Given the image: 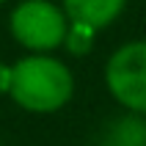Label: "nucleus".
<instances>
[{
	"instance_id": "obj_1",
	"label": "nucleus",
	"mask_w": 146,
	"mask_h": 146,
	"mask_svg": "<svg viewBox=\"0 0 146 146\" xmlns=\"http://www.w3.org/2000/svg\"><path fill=\"white\" fill-rule=\"evenodd\" d=\"M74 94L69 66L55 55H25L11 64L8 97L31 113H55Z\"/></svg>"
},
{
	"instance_id": "obj_6",
	"label": "nucleus",
	"mask_w": 146,
	"mask_h": 146,
	"mask_svg": "<svg viewBox=\"0 0 146 146\" xmlns=\"http://www.w3.org/2000/svg\"><path fill=\"white\" fill-rule=\"evenodd\" d=\"M94 36H97V31H91V28H86V25L69 22L64 47L69 50L72 55H86V52H91V47H94Z\"/></svg>"
},
{
	"instance_id": "obj_2",
	"label": "nucleus",
	"mask_w": 146,
	"mask_h": 146,
	"mask_svg": "<svg viewBox=\"0 0 146 146\" xmlns=\"http://www.w3.org/2000/svg\"><path fill=\"white\" fill-rule=\"evenodd\" d=\"M8 28L17 44L31 50L33 55H47L64 47L69 19L64 8L50 0H22L8 17Z\"/></svg>"
},
{
	"instance_id": "obj_3",
	"label": "nucleus",
	"mask_w": 146,
	"mask_h": 146,
	"mask_svg": "<svg viewBox=\"0 0 146 146\" xmlns=\"http://www.w3.org/2000/svg\"><path fill=\"white\" fill-rule=\"evenodd\" d=\"M105 86L127 113L146 119V39L127 41L108 58Z\"/></svg>"
},
{
	"instance_id": "obj_8",
	"label": "nucleus",
	"mask_w": 146,
	"mask_h": 146,
	"mask_svg": "<svg viewBox=\"0 0 146 146\" xmlns=\"http://www.w3.org/2000/svg\"><path fill=\"white\" fill-rule=\"evenodd\" d=\"M0 3H6V0H0Z\"/></svg>"
},
{
	"instance_id": "obj_9",
	"label": "nucleus",
	"mask_w": 146,
	"mask_h": 146,
	"mask_svg": "<svg viewBox=\"0 0 146 146\" xmlns=\"http://www.w3.org/2000/svg\"><path fill=\"white\" fill-rule=\"evenodd\" d=\"M0 146H3V143H0Z\"/></svg>"
},
{
	"instance_id": "obj_7",
	"label": "nucleus",
	"mask_w": 146,
	"mask_h": 146,
	"mask_svg": "<svg viewBox=\"0 0 146 146\" xmlns=\"http://www.w3.org/2000/svg\"><path fill=\"white\" fill-rule=\"evenodd\" d=\"M11 88V66L0 61V94H8Z\"/></svg>"
},
{
	"instance_id": "obj_4",
	"label": "nucleus",
	"mask_w": 146,
	"mask_h": 146,
	"mask_svg": "<svg viewBox=\"0 0 146 146\" xmlns=\"http://www.w3.org/2000/svg\"><path fill=\"white\" fill-rule=\"evenodd\" d=\"M127 0H64L61 8L69 22L86 25L91 31L108 28L110 22H116L121 17Z\"/></svg>"
},
{
	"instance_id": "obj_5",
	"label": "nucleus",
	"mask_w": 146,
	"mask_h": 146,
	"mask_svg": "<svg viewBox=\"0 0 146 146\" xmlns=\"http://www.w3.org/2000/svg\"><path fill=\"white\" fill-rule=\"evenodd\" d=\"M99 146H146V119L135 113L110 119L99 135Z\"/></svg>"
}]
</instances>
